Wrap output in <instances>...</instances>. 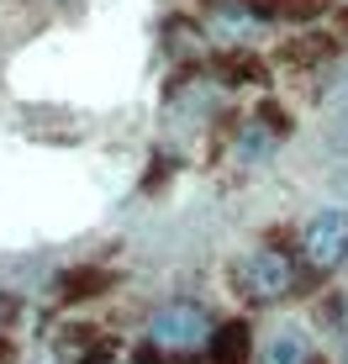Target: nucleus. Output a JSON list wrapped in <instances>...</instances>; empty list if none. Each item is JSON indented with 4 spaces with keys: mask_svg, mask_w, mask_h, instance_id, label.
Instances as JSON below:
<instances>
[{
    "mask_svg": "<svg viewBox=\"0 0 348 364\" xmlns=\"http://www.w3.org/2000/svg\"><path fill=\"white\" fill-rule=\"evenodd\" d=\"M264 364H312V338H306L301 322H285V328L269 333Z\"/></svg>",
    "mask_w": 348,
    "mask_h": 364,
    "instance_id": "20e7f679",
    "label": "nucleus"
},
{
    "mask_svg": "<svg viewBox=\"0 0 348 364\" xmlns=\"http://www.w3.org/2000/svg\"><path fill=\"white\" fill-rule=\"evenodd\" d=\"M211 364H248V328L243 322H227L211 338Z\"/></svg>",
    "mask_w": 348,
    "mask_h": 364,
    "instance_id": "423d86ee",
    "label": "nucleus"
},
{
    "mask_svg": "<svg viewBox=\"0 0 348 364\" xmlns=\"http://www.w3.org/2000/svg\"><path fill=\"white\" fill-rule=\"evenodd\" d=\"M343 364H348V354H343Z\"/></svg>",
    "mask_w": 348,
    "mask_h": 364,
    "instance_id": "6e6552de",
    "label": "nucleus"
},
{
    "mask_svg": "<svg viewBox=\"0 0 348 364\" xmlns=\"http://www.w3.org/2000/svg\"><path fill=\"white\" fill-rule=\"evenodd\" d=\"M301 259L312 269H338L348 259V211H317L301 232Z\"/></svg>",
    "mask_w": 348,
    "mask_h": 364,
    "instance_id": "f03ea898",
    "label": "nucleus"
},
{
    "mask_svg": "<svg viewBox=\"0 0 348 364\" xmlns=\"http://www.w3.org/2000/svg\"><path fill=\"white\" fill-rule=\"evenodd\" d=\"M58 348H64L74 364H101V359L116 354V343H106L101 328H64L58 333Z\"/></svg>",
    "mask_w": 348,
    "mask_h": 364,
    "instance_id": "39448f33",
    "label": "nucleus"
},
{
    "mask_svg": "<svg viewBox=\"0 0 348 364\" xmlns=\"http://www.w3.org/2000/svg\"><path fill=\"white\" fill-rule=\"evenodd\" d=\"M106 285H111L106 269H69L64 280H58V296H64V301H85V296L106 291Z\"/></svg>",
    "mask_w": 348,
    "mask_h": 364,
    "instance_id": "0eeeda50",
    "label": "nucleus"
},
{
    "mask_svg": "<svg viewBox=\"0 0 348 364\" xmlns=\"http://www.w3.org/2000/svg\"><path fill=\"white\" fill-rule=\"evenodd\" d=\"M148 338H153L158 348H174V354H185V348H211V317L195 301H169V306L153 311V322H148Z\"/></svg>",
    "mask_w": 348,
    "mask_h": 364,
    "instance_id": "f257e3e1",
    "label": "nucleus"
},
{
    "mask_svg": "<svg viewBox=\"0 0 348 364\" xmlns=\"http://www.w3.org/2000/svg\"><path fill=\"white\" fill-rule=\"evenodd\" d=\"M238 280L254 301H280L295 285V264L280 254V248H254V254L238 264Z\"/></svg>",
    "mask_w": 348,
    "mask_h": 364,
    "instance_id": "7ed1b4c3",
    "label": "nucleus"
}]
</instances>
